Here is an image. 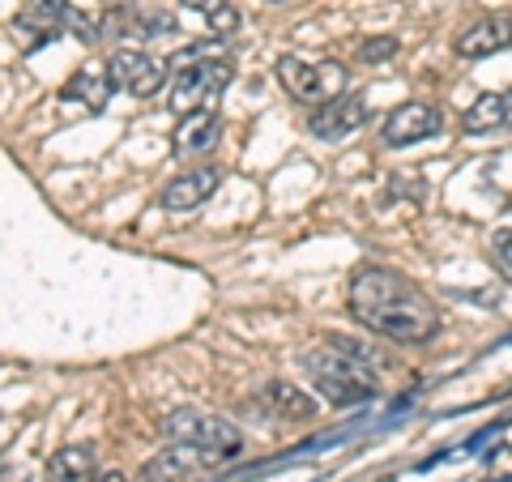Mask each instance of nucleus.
Here are the masks:
<instances>
[{
  "instance_id": "1a4fd4ad",
  "label": "nucleus",
  "mask_w": 512,
  "mask_h": 482,
  "mask_svg": "<svg viewBox=\"0 0 512 482\" xmlns=\"http://www.w3.org/2000/svg\"><path fill=\"white\" fill-rule=\"evenodd\" d=\"M367 124V103L359 94H342V99H333L325 107H316L308 116V133L316 141H346L350 133H359Z\"/></svg>"
},
{
  "instance_id": "f3484780",
  "label": "nucleus",
  "mask_w": 512,
  "mask_h": 482,
  "mask_svg": "<svg viewBox=\"0 0 512 482\" xmlns=\"http://www.w3.org/2000/svg\"><path fill=\"white\" fill-rule=\"evenodd\" d=\"M180 5H188L192 13H201V18L210 22L214 39H231L239 30V9L231 5V0H180Z\"/></svg>"
},
{
  "instance_id": "aec40b11",
  "label": "nucleus",
  "mask_w": 512,
  "mask_h": 482,
  "mask_svg": "<svg viewBox=\"0 0 512 482\" xmlns=\"http://www.w3.org/2000/svg\"><path fill=\"white\" fill-rule=\"evenodd\" d=\"M491 252H495V261H500V265H504V273L512 278V231H495Z\"/></svg>"
},
{
  "instance_id": "2eb2a0df",
  "label": "nucleus",
  "mask_w": 512,
  "mask_h": 482,
  "mask_svg": "<svg viewBox=\"0 0 512 482\" xmlns=\"http://www.w3.org/2000/svg\"><path fill=\"white\" fill-rule=\"evenodd\" d=\"M111 73H99V69H77L69 82L60 86V103H77L86 111H103L107 99H111Z\"/></svg>"
},
{
  "instance_id": "6e6552de",
  "label": "nucleus",
  "mask_w": 512,
  "mask_h": 482,
  "mask_svg": "<svg viewBox=\"0 0 512 482\" xmlns=\"http://www.w3.org/2000/svg\"><path fill=\"white\" fill-rule=\"evenodd\" d=\"M252 410H261V419L274 423H312L316 419V401L295 389L291 380H265L252 393Z\"/></svg>"
},
{
  "instance_id": "39448f33",
  "label": "nucleus",
  "mask_w": 512,
  "mask_h": 482,
  "mask_svg": "<svg viewBox=\"0 0 512 482\" xmlns=\"http://www.w3.org/2000/svg\"><path fill=\"white\" fill-rule=\"evenodd\" d=\"M231 73H235L231 64L214 60V56L184 64V69L175 73V86H171V111L180 120L197 116V111H214L218 99H222V90L231 86Z\"/></svg>"
},
{
  "instance_id": "dca6fc26",
  "label": "nucleus",
  "mask_w": 512,
  "mask_h": 482,
  "mask_svg": "<svg viewBox=\"0 0 512 482\" xmlns=\"http://www.w3.org/2000/svg\"><path fill=\"white\" fill-rule=\"evenodd\" d=\"M461 128L466 133H495V128H508V103L504 94H483L466 116H461Z\"/></svg>"
},
{
  "instance_id": "4be33fe9",
  "label": "nucleus",
  "mask_w": 512,
  "mask_h": 482,
  "mask_svg": "<svg viewBox=\"0 0 512 482\" xmlns=\"http://www.w3.org/2000/svg\"><path fill=\"white\" fill-rule=\"evenodd\" d=\"M99 482H128V478H124V474H103Z\"/></svg>"
},
{
  "instance_id": "6ab92c4d",
  "label": "nucleus",
  "mask_w": 512,
  "mask_h": 482,
  "mask_svg": "<svg viewBox=\"0 0 512 482\" xmlns=\"http://www.w3.org/2000/svg\"><path fill=\"white\" fill-rule=\"evenodd\" d=\"M397 52H402V43H397V39H367V43H359V60H363V64L389 60V56H397Z\"/></svg>"
},
{
  "instance_id": "0eeeda50",
  "label": "nucleus",
  "mask_w": 512,
  "mask_h": 482,
  "mask_svg": "<svg viewBox=\"0 0 512 482\" xmlns=\"http://www.w3.org/2000/svg\"><path fill=\"white\" fill-rule=\"evenodd\" d=\"M107 73H111V82L124 94H133V99H154V94L167 86V64L146 52H133V47H120V52L111 56Z\"/></svg>"
},
{
  "instance_id": "f257e3e1",
  "label": "nucleus",
  "mask_w": 512,
  "mask_h": 482,
  "mask_svg": "<svg viewBox=\"0 0 512 482\" xmlns=\"http://www.w3.org/2000/svg\"><path fill=\"white\" fill-rule=\"evenodd\" d=\"M350 316L389 342L423 346L440 333L436 299L389 265H359L350 278Z\"/></svg>"
},
{
  "instance_id": "20e7f679",
  "label": "nucleus",
  "mask_w": 512,
  "mask_h": 482,
  "mask_svg": "<svg viewBox=\"0 0 512 482\" xmlns=\"http://www.w3.org/2000/svg\"><path fill=\"white\" fill-rule=\"evenodd\" d=\"M278 82H282V90L291 94L295 103L325 107V103H333V99H342V94H346L350 73H346V64H338V60L308 64L303 56H282L278 60Z\"/></svg>"
},
{
  "instance_id": "ddd939ff",
  "label": "nucleus",
  "mask_w": 512,
  "mask_h": 482,
  "mask_svg": "<svg viewBox=\"0 0 512 482\" xmlns=\"http://www.w3.org/2000/svg\"><path fill=\"white\" fill-rule=\"evenodd\" d=\"M205 465H214L205 453H197V448L188 444H171L163 448V453H154L146 465H141V482H184L188 474L205 470Z\"/></svg>"
},
{
  "instance_id": "4468645a",
  "label": "nucleus",
  "mask_w": 512,
  "mask_h": 482,
  "mask_svg": "<svg viewBox=\"0 0 512 482\" xmlns=\"http://www.w3.org/2000/svg\"><path fill=\"white\" fill-rule=\"evenodd\" d=\"M43 482H99L94 448L90 444H64L60 453H52V461H47Z\"/></svg>"
},
{
  "instance_id": "f8f14e48",
  "label": "nucleus",
  "mask_w": 512,
  "mask_h": 482,
  "mask_svg": "<svg viewBox=\"0 0 512 482\" xmlns=\"http://www.w3.org/2000/svg\"><path fill=\"white\" fill-rule=\"evenodd\" d=\"M222 141V116L218 111H197V116H184L180 128L171 133V154L175 158H205L214 154Z\"/></svg>"
},
{
  "instance_id": "a211bd4d",
  "label": "nucleus",
  "mask_w": 512,
  "mask_h": 482,
  "mask_svg": "<svg viewBox=\"0 0 512 482\" xmlns=\"http://www.w3.org/2000/svg\"><path fill=\"white\" fill-rule=\"evenodd\" d=\"M9 35H13V39H22L26 52H39V47L52 43V39L60 35V30H56V26H47L43 18H35V13L26 9V13H18V18L9 22Z\"/></svg>"
},
{
  "instance_id": "f03ea898",
  "label": "nucleus",
  "mask_w": 512,
  "mask_h": 482,
  "mask_svg": "<svg viewBox=\"0 0 512 482\" xmlns=\"http://www.w3.org/2000/svg\"><path fill=\"white\" fill-rule=\"evenodd\" d=\"M303 367L316 384V393L329 401V406H363L380 393V380H376V363H367L350 350L333 346V342H320L316 350L303 355Z\"/></svg>"
},
{
  "instance_id": "423d86ee",
  "label": "nucleus",
  "mask_w": 512,
  "mask_h": 482,
  "mask_svg": "<svg viewBox=\"0 0 512 482\" xmlns=\"http://www.w3.org/2000/svg\"><path fill=\"white\" fill-rule=\"evenodd\" d=\"M440 128H444V111L436 103L410 99V103L389 111V120H384V128H380V141L389 150H406V146H414V141L436 137Z\"/></svg>"
},
{
  "instance_id": "5701e85b",
  "label": "nucleus",
  "mask_w": 512,
  "mask_h": 482,
  "mask_svg": "<svg viewBox=\"0 0 512 482\" xmlns=\"http://www.w3.org/2000/svg\"><path fill=\"white\" fill-rule=\"evenodd\" d=\"M269 5H299V0H269Z\"/></svg>"
},
{
  "instance_id": "9d476101",
  "label": "nucleus",
  "mask_w": 512,
  "mask_h": 482,
  "mask_svg": "<svg viewBox=\"0 0 512 482\" xmlns=\"http://www.w3.org/2000/svg\"><path fill=\"white\" fill-rule=\"evenodd\" d=\"M222 184V171L218 167H192L184 175H175V180L163 188V210L167 214H188V210H197V205H205L218 192Z\"/></svg>"
},
{
  "instance_id": "412c9836",
  "label": "nucleus",
  "mask_w": 512,
  "mask_h": 482,
  "mask_svg": "<svg viewBox=\"0 0 512 482\" xmlns=\"http://www.w3.org/2000/svg\"><path fill=\"white\" fill-rule=\"evenodd\" d=\"M504 103H508V128H512V90H504Z\"/></svg>"
},
{
  "instance_id": "9b49d317",
  "label": "nucleus",
  "mask_w": 512,
  "mask_h": 482,
  "mask_svg": "<svg viewBox=\"0 0 512 482\" xmlns=\"http://www.w3.org/2000/svg\"><path fill=\"white\" fill-rule=\"evenodd\" d=\"M453 47L461 60H483L504 52V47H512V18L508 13H487V18H478L474 26L461 30Z\"/></svg>"
},
{
  "instance_id": "7ed1b4c3",
  "label": "nucleus",
  "mask_w": 512,
  "mask_h": 482,
  "mask_svg": "<svg viewBox=\"0 0 512 482\" xmlns=\"http://www.w3.org/2000/svg\"><path fill=\"white\" fill-rule=\"evenodd\" d=\"M163 431L175 444H188V448H197V453H205L214 465L218 461H235L239 453H244V436H239V427L227 423L222 414H205V410L180 406V410H171L163 419Z\"/></svg>"
}]
</instances>
